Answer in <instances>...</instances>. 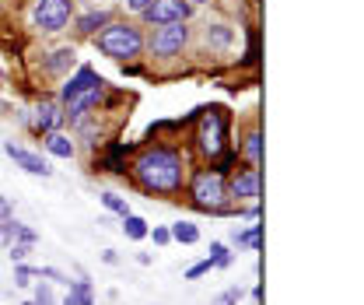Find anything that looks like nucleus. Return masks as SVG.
Returning <instances> with one entry per match:
<instances>
[{"label": "nucleus", "mask_w": 364, "mask_h": 305, "mask_svg": "<svg viewBox=\"0 0 364 305\" xmlns=\"http://www.w3.org/2000/svg\"><path fill=\"white\" fill-rule=\"evenodd\" d=\"M136 182L151 193H176L182 186V155L172 148H151L136 158Z\"/></svg>", "instance_id": "f257e3e1"}, {"label": "nucleus", "mask_w": 364, "mask_h": 305, "mask_svg": "<svg viewBox=\"0 0 364 305\" xmlns=\"http://www.w3.org/2000/svg\"><path fill=\"white\" fill-rule=\"evenodd\" d=\"M102 95H105V81H102L91 67H81V71L63 85V91H60L63 109H67L70 120H85L91 109L102 102Z\"/></svg>", "instance_id": "f03ea898"}, {"label": "nucleus", "mask_w": 364, "mask_h": 305, "mask_svg": "<svg viewBox=\"0 0 364 305\" xmlns=\"http://www.w3.org/2000/svg\"><path fill=\"white\" fill-rule=\"evenodd\" d=\"M98 49L112 60H136L144 53V36L136 25L127 21H109L102 32H98Z\"/></svg>", "instance_id": "7ed1b4c3"}, {"label": "nucleus", "mask_w": 364, "mask_h": 305, "mask_svg": "<svg viewBox=\"0 0 364 305\" xmlns=\"http://www.w3.org/2000/svg\"><path fill=\"white\" fill-rule=\"evenodd\" d=\"M228 186H225V175L221 172H196L193 179V204L203 207V211H225L228 207Z\"/></svg>", "instance_id": "20e7f679"}, {"label": "nucleus", "mask_w": 364, "mask_h": 305, "mask_svg": "<svg viewBox=\"0 0 364 305\" xmlns=\"http://www.w3.org/2000/svg\"><path fill=\"white\" fill-rule=\"evenodd\" d=\"M74 18V4L70 0H39L36 11H32V21L36 29L43 32H63Z\"/></svg>", "instance_id": "39448f33"}, {"label": "nucleus", "mask_w": 364, "mask_h": 305, "mask_svg": "<svg viewBox=\"0 0 364 305\" xmlns=\"http://www.w3.org/2000/svg\"><path fill=\"white\" fill-rule=\"evenodd\" d=\"M186 43H189V29H186V21L161 25V29H158V36L151 39V56H161V60L179 56L182 49H186Z\"/></svg>", "instance_id": "423d86ee"}, {"label": "nucleus", "mask_w": 364, "mask_h": 305, "mask_svg": "<svg viewBox=\"0 0 364 305\" xmlns=\"http://www.w3.org/2000/svg\"><path fill=\"white\" fill-rule=\"evenodd\" d=\"M200 148L214 158L225 151V113L221 109H207L200 120Z\"/></svg>", "instance_id": "0eeeda50"}, {"label": "nucleus", "mask_w": 364, "mask_h": 305, "mask_svg": "<svg viewBox=\"0 0 364 305\" xmlns=\"http://www.w3.org/2000/svg\"><path fill=\"white\" fill-rule=\"evenodd\" d=\"M189 0H151V7L140 14L147 25H172V21H186L189 18Z\"/></svg>", "instance_id": "6e6552de"}, {"label": "nucleus", "mask_w": 364, "mask_h": 305, "mask_svg": "<svg viewBox=\"0 0 364 305\" xmlns=\"http://www.w3.org/2000/svg\"><path fill=\"white\" fill-rule=\"evenodd\" d=\"M228 197L231 200H249V204H256L259 200V169H245V172H238L231 179V186H228Z\"/></svg>", "instance_id": "1a4fd4ad"}, {"label": "nucleus", "mask_w": 364, "mask_h": 305, "mask_svg": "<svg viewBox=\"0 0 364 305\" xmlns=\"http://www.w3.org/2000/svg\"><path fill=\"white\" fill-rule=\"evenodd\" d=\"M4 151H7V158H14V162H18V165H21L25 172L43 175V179H49V175H53V169L46 165L39 155H32V151H25V148H18V144H11V140L4 144Z\"/></svg>", "instance_id": "9d476101"}, {"label": "nucleus", "mask_w": 364, "mask_h": 305, "mask_svg": "<svg viewBox=\"0 0 364 305\" xmlns=\"http://www.w3.org/2000/svg\"><path fill=\"white\" fill-rule=\"evenodd\" d=\"M60 120H63V113H60L53 102H39V105L32 109V127L39 133H53L60 127Z\"/></svg>", "instance_id": "9b49d317"}, {"label": "nucleus", "mask_w": 364, "mask_h": 305, "mask_svg": "<svg viewBox=\"0 0 364 305\" xmlns=\"http://www.w3.org/2000/svg\"><path fill=\"white\" fill-rule=\"evenodd\" d=\"M46 151L49 155H56V158H74V140L67 137V133H60V130H53V133H46Z\"/></svg>", "instance_id": "f8f14e48"}, {"label": "nucleus", "mask_w": 364, "mask_h": 305, "mask_svg": "<svg viewBox=\"0 0 364 305\" xmlns=\"http://www.w3.org/2000/svg\"><path fill=\"white\" fill-rule=\"evenodd\" d=\"M74 56H77V53H74L70 46H67V49H56V53H49L46 71H49V74H63L67 67H74Z\"/></svg>", "instance_id": "ddd939ff"}, {"label": "nucleus", "mask_w": 364, "mask_h": 305, "mask_svg": "<svg viewBox=\"0 0 364 305\" xmlns=\"http://www.w3.org/2000/svg\"><path fill=\"white\" fill-rule=\"evenodd\" d=\"M242 155L249 158V165H252V169H259V162H263V144H259V133H256V130L245 137V144H242Z\"/></svg>", "instance_id": "4468645a"}, {"label": "nucleus", "mask_w": 364, "mask_h": 305, "mask_svg": "<svg viewBox=\"0 0 364 305\" xmlns=\"http://www.w3.org/2000/svg\"><path fill=\"white\" fill-rule=\"evenodd\" d=\"M63 305H95V302H91V284H88V281L70 284V291H67Z\"/></svg>", "instance_id": "2eb2a0df"}, {"label": "nucleus", "mask_w": 364, "mask_h": 305, "mask_svg": "<svg viewBox=\"0 0 364 305\" xmlns=\"http://www.w3.org/2000/svg\"><path fill=\"white\" fill-rule=\"evenodd\" d=\"M172 239L182 246H193V242H200V228L189 224V221H179V224H172Z\"/></svg>", "instance_id": "dca6fc26"}, {"label": "nucleus", "mask_w": 364, "mask_h": 305, "mask_svg": "<svg viewBox=\"0 0 364 305\" xmlns=\"http://www.w3.org/2000/svg\"><path fill=\"white\" fill-rule=\"evenodd\" d=\"M123 232H127V239H134V242H140V239H147V221L144 218H136V214H127L123 218Z\"/></svg>", "instance_id": "f3484780"}, {"label": "nucleus", "mask_w": 364, "mask_h": 305, "mask_svg": "<svg viewBox=\"0 0 364 305\" xmlns=\"http://www.w3.org/2000/svg\"><path fill=\"white\" fill-rule=\"evenodd\" d=\"M105 25H109V14H105V11H91V14H85V18H81V21H77V29H81V32H98V29H105Z\"/></svg>", "instance_id": "a211bd4d"}, {"label": "nucleus", "mask_w": 364, "mask_h": 305, "mask_svg": "<svg viewBox=\"0 0 364 305\" xmlns=\"http://www.w3.org/2000/svg\"><path fill=\"white\" fill-rule=\"evenodd\" d=\"M98 200H102V207H105V211H112V214H119V218H127V214H130L127 200H123V197H116V193H102Z\"/></svg>", "instance_id": "6ab92c4d"}, {"label": "nucleus", "mask_w": 364, "mask_h": 305, "mask_svg": "<svg viewBox=\"0 0 364 305\" xmlns=\"http://www.w3.org/2000/svg\"><path fill=\"white\" fill-rule=\"evenodd\" d=\"M235 242L245 246V249H256V246H259V224H249V228L235 232Z\"/></svg>", "instance_id": "aec40b11"}, {"label": "nucleus", "mask_w": 364, "mask_h": 305, "mask_svg": "<svg viewBox=\"0 0 364 305\" xmlns=\"http://www.w3.org/2000/svg\"><path fill=\"white\" fill-rule=\"evenodd\" d=\"M207 43H214V46L225 49V46L231 43V32H228L225 25H207Z\"/></svg>", "instance_id": "412c9836"}, {"label": "nucleus", "mask_w": 364, "mask_h": 305, "mask_svg": "<svg viewBox=\"0 0 364 305\" xmlns=\"http://www.w3.org/2000/svg\"><path fill=\"white\" fill-rule=\"evenodd\" d=\"M207 260H210V267H228V263H231V253H228L225 242H214V246H210V257H207Z\"/></svg>", "instance_id": "4be33fe9"}, {"label": "nucleus", "mask_w": 364, "mask_h": 305, "mask_svg": "<svg viewBox=\"0 0 364 305\" xmlns=\"http://www.w3.org/2000/svg\"><path fill=\"white\" fill-rule=\"evenodd\" d=\"M11 235H14L18 242H28V246L36 242V232H32V228H25V224H18V221H11Z\"/></svg>", "instance_id": "5701e85b"}, {"label": "nucleus", "mask_w": 364, "mask_h": 305, "mask_svg": "<svg viewBox=\"0 0 364 305\" xmlns=\"http://www.w3.org/2000/svg\"><path fill=\"white\" fill-rule=\"evenodd\" d=\"M32 305H56V299H53V288H49V284H39V288H36V299H32Z\"/></svg>", "instance_id": "b1692460"}, {"label": "nucleus", "mask_w": 364, "mask_h": 305, "mask_svg": "<svg viewBox=\"0 0 364 305\" xmlns=\"http://www.w3.org/2000/svg\"><path fill=\"white\" fill-rule=\"evenodd\" d=\"M28 253H32V246H28V242H11V260L14 263H21Z\"/></svg>", "instance_id": "393cba45"}, {"label": "nucleus", "mask_w": 364, "mask_h": 305, "mask_svg": "<svg viewBox=\"0 0 364 305\" xmlns=\"http://www.w3.org/2000/svg\"><path fill=\"white\" fill-rule=\"evenodd\" d=\"M14 242V235H11V218H0V249H7Z\"/></svg>", "instance_id": "a878e982"}, {"label": "nucleus", "mask_w": 364, "mask_h": 305, "mask_svg": "<svg viewBox=\"0 0 364 305\" xmlns=\"http://www.w3.org/2000/svg\"><path fill=\"white\" fill-rule=\"evenodd\" d=\"M207 270H210V260H203V263H193V267L186 270V277H189V281H196V277H203Z\"/></svg>", "instance_id": "bb28decb"}, {"label": "nucleus", "mask_w": 364, "mask_h": 305, "mask_svg": "<svg viewBox=\"0 0 364 305\" xmlns=\"http://www.w3.org/2000/svg\"><path fill=\"white\" fill-rule=\"evenodd\" d=\"M238 299H242V291H238V288H231V291H225L214 305H238Z\"/></svg>", "instance_id": "cd10ccee"}, {"label": "nucleus", "mask_w": 364, "mask_h": 305, "mask_svg": "<svg viewBox=\"0 0 364 305\" xmlns=\"http://www.w3.org/2000/svg\"><path fill=\"white\" fill-rule=\"evenodd\" d=\"M127 4V11H134V14H144L147 7H151V0H123Z\"/></svg>", "instance_id": "c85d7f7f"}, {"label": "nucleus", "mask_w": 364, "mask_h": 305, "mask_svg": "<svg viewBox=\"0 0 364 305\" xmlns=\"http://www.w3.org/2000/svg\"><path fill=\"white\" fill-rule=\"evenodd\" d=\"M147 235H154V242H158V246L172 242V232H168V228H154V232H147Z\"/></svg>", "instance_id": "c756f323"}, {"label": "nucleus", "mask_w": 364, "mask_h": 305, "mask_svg": "<svg viewBox=\"0 0 364 305\" xmlns=\"http://www.w3.org/2000/svg\"><path fill=\"white\" fill-rule=\"evenodd\" d=\"M0 218H11V200L0 197Z\"/></svg>", "instance_id": "7c9ffc66"}, {"label": "nucleus", "mask_w": 364, "mask_h": 305, "mask_svg": "<svg viewBox=\"0 0 364 305\" xmlns=\"http://www.w3.org/2000/svg\"><path fill=\"white\" fill-rule=\"evenodd\" d=\"M189 4H207V0H189Z\"/></svg>", "instance_id": "2f4dec72"}]
</instances>
